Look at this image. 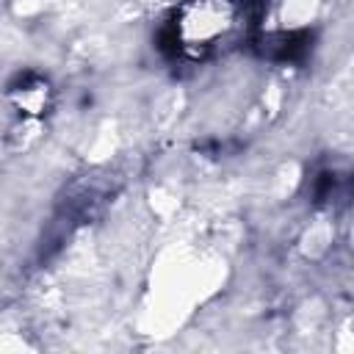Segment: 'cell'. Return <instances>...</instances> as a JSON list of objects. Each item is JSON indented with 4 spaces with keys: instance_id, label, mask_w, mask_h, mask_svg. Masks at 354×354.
<instances>
[{
    "instance_id": "obj_1",
    "label": "cell",
    "mask_w": 354,
    "mask_h": 354,
    "mask_svg": "<svg viewBox=\"0 0 354 354\" xmlns=\"http://www.w3.org/2000/svg\"><path fill=\"white\" fill-rule=\"evenodd\" d=\"M169 17L174 41L188 55H207L224 47L243 22L235 0H183Z\"/></svg>"
},
{
    "instance_id": "obj_2",
    "label": "cell",
    "mask_w": 354,
    "mask_h": 354,
    "mask_svg": "<svg viewBox=\"0 0 354 354\" xmlns=\"http://www.w3.org/2000/svg\"><path fill=\"white\" fill-rule=\"evenodd\" d=\"M318 6L321 0H277L274 19L282 30H299L304 25H313V19L318 17Z\"/></svg>"
},
{
    "instance_id": "obj_3",
    "label": "cell",
    "mask_w": 354,
    "mask_h": 354,
    "mask_svg": "<svg viewBox=\"0 0 354 354\" xmlns=\"http://www.w3.org/2000/svg\"><path fill=\"white\" fill-rule=\"evenodd\" d=\"M147 6H152L155 11H166V14H171L183 0H144Z\"/></svg>"
}]
</instances>
